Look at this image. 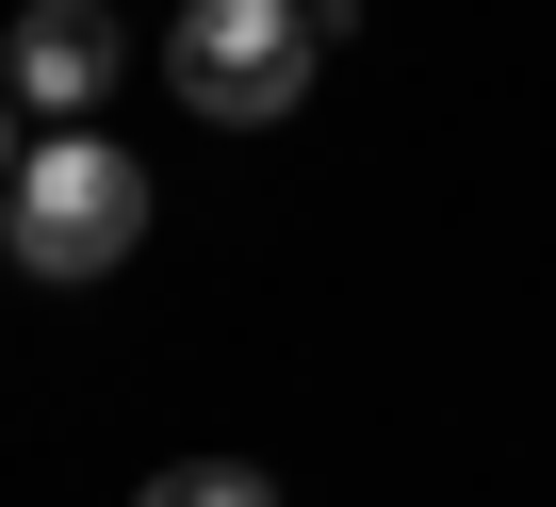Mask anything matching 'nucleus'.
<instances>
[{
    "label": "nucleus",
    "instance_id": "nucleus-6",
    "mask_svg": "<svg viewBox=\"0 0 556 507\" xmlns=\"http://www.w3.org/2000/svg\"><path fill=\"white\" fill-rule=\"evenodd\" d=\"M312 17H344V0H312Z\"/></svg>",
    "mask_w": 556,
    "mask_h": 507
},
{
    "label": "nucleus",
    "instance_id": "nucleus-2",
    "mask_svg": "<svg viewBox=\"0 0 556 507\" xmlns=\"http://www.w3.org/2000/svg\"><path fill=\"white\" fill-rule=\"evenodd\" d=\"M328 66V17L312 0H180V34H164V83L213 115V131H278L312 99Z\"/></svg>",
    "mask_w": 556,
    "mask_h": 507
},
{
    "label": "nucleus",
    "instance_id": "nucleus-4",
    "mask_svg": "<svg viewBox=\"0 0 556 507\" xmlns=\"http://www.w3.org/2000/svg\"><path fill=\"white\" fill-rule=\"evenodd\" d=\"M131 507H278V474H262V458H164Z\"/></svg>",
    "mask_w": 556,
    "mask_h": 507
},
{
    "label": "nucleus",
    "instance_id": "nucleus-1",
    "mask_svg": "<svg viewBox=\"0 0 556 507\" xmlns=\"http://www.w3.org/2000/svg\"><path fill=\"white\" fill-rule=\"evenodd\" d=\"M148 245V164L115 148V131H50L34 164H17V197H0V263L17 279H115Z\"/></svg>",
    "mask_w": 556,
    "mask_h": 507
},
{
    "label": "nucleus",
    "instance_id": "nucleus-5",
    "mask_svg": "<svg viewBox=\"0 0 556 507\" xmlns=\"http://www.w3.org/2000/svg\"><path fill=\"white\" fill-rule=\"evenodd\" d=\"M34 148H50V131H34V99L0 83V197H17V164H34Z\"/></svg>",
    "mask_w": 556,
    "mask_h": 507
},
{
    "label": "nucleus",
    "instance_id": "nucleus-3",
    "mask_svg": "<svg viewBox=\"0 0 556 507\" xmlns=\"http://www.w3.org/2000/svg\"><path fill=\"white\" fill-rule=\"evenodd\" d=\"M115 66H131V34L99 17V0H17V50H0V83H17L50 131H99Z\"/></svg>",
    "mask_w": 556,
    "mask_h": 507
}]
</instances>
